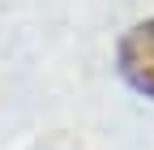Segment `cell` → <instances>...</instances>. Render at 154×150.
<instances>
[{"instance_id": "6da1fadb", "label": "cell", "mask_w": 154, "mask_h": 150, "mask_svg": "<svg viewBox=\"0 0 154 150\" xmlns=\"http://www.w3.org/2000/svg\"><path fill=\"white\" fill-rule=\"evenodd\" d=\"M120 73L137 95L154 99V17L137 22L120 39Z\"/></svg>"}]
</instances>
